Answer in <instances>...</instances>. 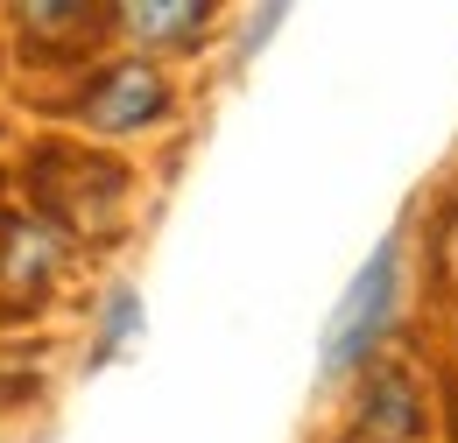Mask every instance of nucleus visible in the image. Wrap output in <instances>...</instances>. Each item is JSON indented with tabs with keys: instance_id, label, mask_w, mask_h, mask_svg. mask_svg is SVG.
Returning a JSON list of instances; mask_svg holds the SVG:
<instances>
[{
	"instance_id": "obj_1",
	"label": "nucleus",
	"mask_w": 458,
	"mask_h": 443,
	"mask_svg": "<svg viewBox=\"0 0 458 443\" xmlns=\"http://www.w3.org/2000/svg\"><path fill=\"white\" fill-rule=\"evenodd\" d=\"M29 190L36 205L57 225L85 232V239H106L120 232V205H127V169L114 155H92V148H64V141H43L29 155Z\"/></svg>"
},
{
	"instance_id": "obj_2",
	"label": "nucleus",
	"mask_w": 458,
	"mask_h": 443,
	"mask_svg": "<svg viewBox=\"0 0 458 443\" xmlns=\"http://www.w3.org/2000/svg\"><path fill=\"white\" fill-rule=\"evenodd\" d=\"M395 288H402V261H395V247H381L352 275L345 303L332 310V324H325V373H345V366H360L374 352V338L388 331V317H395Z\"/></svg>"
},
{
	"instance_id": "obj_3",
	"label": "nucleus",
	"mask_w": 458,
	"mask_h": 443,
	"mask_svg": "<svg viewBox=\"0 0 458 443\" xmlns=\"http://www.w3.org/2000/svg\"><path fill=\"white\" fill-rule=\"evenodd\" d=\"M85 127H106V134H127V127H148L170 113V85L148 71V63H106L92 85H85Z\"/></svg>"
},
{
	"instance_id": "obj_4",
	"label": "nucleus",
	"mask_w": 458,
	"mask_h": 443,
	"mask_svg": "<svg viewBox=\"0 0 458 443\" xmlns=\"http://www.w3.org/2000/svg\"><path fill=\"white\" fill-rule=\"evenodd\" d=\"M57 275V239L29 212H0V310L36 303Z\"/></svg>"
},
{
	"instance_id": "obj_5",
	"label": "nucleus",
	"mask_w": 458,
	"mask_h": 443,
	"mask_svg": "<svg viewBox=\"0 0 458 443\" xmlns=\"http://www.w3.org/2000/svg\"><path fill=\"white\" fill-rule=\"evenodd\" d=\"M360 437L367 443H409L423 437V394L402 366H374L367 373V401H360Z\"/></svg>"
},
{
	"instance_id": "obj_6",
	"label": "nucleus",
	"mask_w": 458,
	"mask_h": 443,
	"mask_svg": "<svg viewBox=\"0 0 458 443\" xmlns=\"http://www.w3.org/2000/svg\"><path fill=\"white\" fill-rule=\"evenodd\" d=\"M120 29L134 36V43H148V50H170V43H191L198 29H205V7H191V0H141V7H120L114 14Z\"/></svg>"
},
{
	"instance_id": "obj_7",
	"label": "nucleus",
	"mask_w": 458,
	"mask_h": 443,
	"mask_svg": "<svg viewBox=\"0 0 458 443\" xmlns=\"http://www.w3.org/2000/svg\"><path fill=\"white\" fill-rule=\"evenodd\" d=\"M134 324H141V296H134V288H114V296H106V317H99V345H92V352L106 359Z\"/></svg>"
},
{
	"instance_id": "obj_8",
	"label": "nucleus",
	"mask_w": 458,
	"mask_h": 443,
	"mask_svg": "<svg viewBox=\"0 0 458 443\" xmlns=\"http://www.w3.org/2000/svg\"><path fill=\"white\" fill-rule=\"evenodd\" d=\"M445 281L458 288V219H452V239H445Z\"/></svg>"
}]
</instances>
